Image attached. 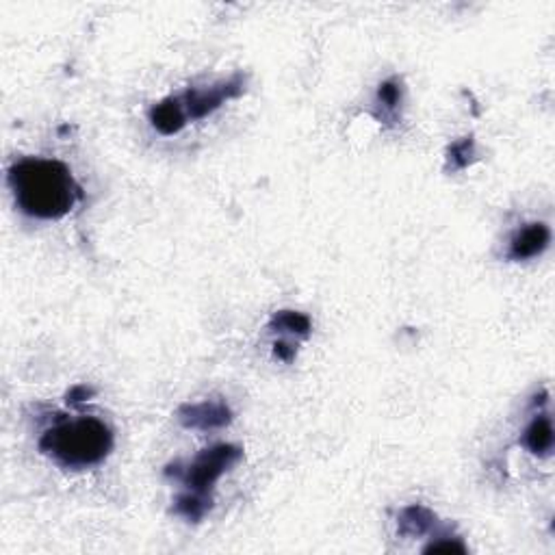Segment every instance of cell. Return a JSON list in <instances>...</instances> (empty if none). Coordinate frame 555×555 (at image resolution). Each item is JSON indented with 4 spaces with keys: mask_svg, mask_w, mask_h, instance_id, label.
I'll return each instance as SVG.
<instances>
[{
    "mask_svg": "<svg viewBox=\"0 0 555 555\" xmlns=\"http://www.w3.org/2000/svg\"><path fill=\"white\" fill-rule=\"evenodd\" d=\"M523 445L532 451L534 456L547 457L553 449V427L551 418L547 415H538L528 426L523 434Z\"/></svg>",
    "mask_w": 555,
    "mask_h": 555,
    "instance_id": "ba28073f",
    "label": "cell"
},
{
    "mask_svg": "<svg viewBox=\"0 0 555 555\" xmlns=\"http://www.w3.org/2000/svg\"><path fill=\"white\" fill-rule=\"evenodd\" d=\"M549 243H551V231H549L547 223H529L512 237L508 256L512 261H528V258L543 254Z\"/></svg>",
    "mask_w": 555,
    "mask_h": 555,
    "instance_id": "8992f818",
    "label": "cell"
},
{
    "mask_svg": "<svg viewBox=\"0 0 555 555\" xmlns=\"http://www.w3.org/2000/svg\"><path fill=\"white\" fill-rule=\"evenodd\" d=\"M399 100H402V90H399L397 81H387L379 85L378 102L379 105H384V109L393 111L399 105Z\"/></svg>",
    "mask_w": 555,
    "mask_h": 555,
    "instance_id": "7c38bea8",
    "label": "cell"
},
{
    "mask_svg": "<svg viewBox=\"0 0 555 555\" xmlns=\"http://www.w3.org/2000/svg\"><path fill=\"white\" fill-rule=\"evenodd\" d=\"M399 523H402L403 534L421 535L434 525V514L430 510L421 508V505H410V508H406L402 512V520Z\"/></svg>",
    "mask_w": 555,
    "mask_h": 555,
    "instance_id": "9c48e42d",
    "label": "cell"
},
{
    "mask_svg": "<svg viewBox=\"0 0 555 555\" xmlns=\"http://www.w3.org/2000/svg\"><path fill=\"white\" fill-rule=\"evenodd\" d=\"M471 159H473V139H462L451 148L449 160L454 163L456 169L466 168L471 163Z\"/></svg>",
    "mask_w": 555,
    "mask_h": 555,
    "instance_id": "8fae6325",
    "label": "cell"
},
{
    "mask_svg": "<svg viewBox=\"0 0 555 555\" xmlns=\"http://www.w3.org/2000/svg\"><path fill=\"white\" fill-rule=\"evenodd\" d=\"M426 551H465V544L457 540H447V543H432Z\"/></svg>",
    "mask_w": 555,
    "mask_h": 555,
    "instance_id": "4fadbf2b",
    "label": "cell"
},
{
    "mask_svg": "<svg viewBox=\"0 0 555 555\" xmlns=\"http://www.w3.org/2000/svg\"><path fill=\"white\" fill-rule=\"evenodd\" d=\"M16 207L24 215L37 219H59L72 211L81 198L70 169L59 160L20 159L9 169Z\"/></svg>",
    "mask_w": 555,
    "mask_h": 555,
    "instance_id": "6da1fadb",
    "label": "cell"
},
{
    "mask_svg": "<svg viewBox=\"0 0 555 555\" xmlns=\"http://www.w3.org/2000/svg\"><path fill=\"white\" fill-rule=\"evenodd\" d=\"M150 121H152L154 129L163 135H174L187 124V115H184L183 105H180V98H169L163 100L160 105L154 106L150 111Z\"/></svg>",
    "mask_w": 555,
    "mask_h": 555,
    "instance_id": "52a82bcc",
    "label": "cell"
},
{
    "mask_svg": "<svg viewBox=\"0 0 555 555\" xmlns=\"http://www.w3.org/2000/svg\"><path fill=\"white\" fill-rule=\"evenodd\" d=\"M276 356L289 363V360L295 356V349L286 343H276Z\"/></svg>",
    "mask_w": 555,
    "mask_h": 555,
    "instance_id": "9a60e30c",
    "label": "cell"
},
{
    "mask_svg": "<svg viewBox=\"0 0 555 555\" xmlns=\"http://www.w3.org/2000/svg\"><path fill=\"white\" fill-rule=\"evenodd\" d=\"M40 449L66 469H87L113 449V432L96 417L59 418L40 438Z\"/></svg>",
    "mask_w": 555,
    "mask_h": 555,
    "instance_id": "7a4b0ae2",
    "label": "cell"
},
{
    "mask_svg": "<svg viewBox=\"0 0 555 555\" xmlns=\"http://www.w3.org/2000/svg\"><path fill=\"white\" fill-rule=\"evenodd\" d=\"M271 325H274V328H280L282 332L301 334V337H306V334L310 332L309 317H304V315H300V313H293V310H282V313H278L274 321H271Z\"/></svg>",
    "mask_w": 555,
    "mask_h": 555,
    "instance_id": "30bf717a",
    "label": "cell"
},
{
    "mask_svg": "<svg viewBox=\"0 0 555 555\" xmlns=\"http://www.w3.org/2000/svg\"><path fill=\"white\" fill-rule=\"evenodd\" d=\"M94 395V391H91V388H87V387H76V388H72L70 391V399H67V402L70 403H81V402H87V397H91Z\"/></svg>",
    "mask_w": 555,
    "mask_h": 555,
    "instance_id": "5bb4252c",
    "label": "cell"
},
{
    "mask_svg": "<svg viewBox=\"0 0 555 555\" xmlns=\"http://www.w3.org/2000/svg\"><path fill=\"white\" fill-rule=\"evenodd\" d=\"M243 91V79L241 76H235V79L219 82V85L213 87H204V90H192L189 94H184L180 98V105H183L184 115L192 120H202L207 118L208 113L219 109L226 100L237 98Z\"/></svg>",
    "mask_w": 555,
    "mask_h": 555,
    "instance_id": "277c9868",
    "label": "cell"
},
{
    "mask_svg": "<svg viewBox=\"0 0 555 555\" xmlns=\"http://www.w3.org/2000/svg\"><path fill=\"white\" fill-rule=\"evenodd\" d=\"M241 460V449L235 445H217L211 449L202 451L187 469H178V465L169 466L168 475L174 473V477H180L183 484L187 486L189 493L207 496L208 489L231 469L232 465Z\"/></svg>",
    "mask_w": 555,
    "mask_h": 555,
    "instance_id": "3957f363",
    "label": "cell"
},
{
    "mask_svg": "<svg viewBox=\"0 0 555 555\" xmlns=\"http://www.w3.org/2000/svg\"><path fill=\"white\" fill-rule=\"evenodd\" d=\"M180 421L187 427H198V430H215L231 423V408L223 402H199L193 406L180 408Z\"/></svg>",
    "mask_w": 555,
    "mask_h": 555,
    "instance_id": "5b68a950",
    "label": "cell"
}]
</instances>
